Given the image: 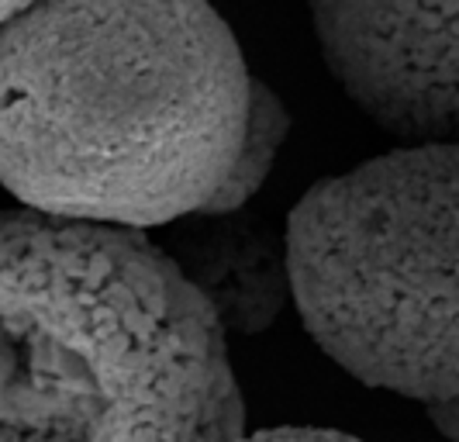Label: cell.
<instances>
[{"instance_id":"obj_1","label":"cell","mask_w":459,"mask_h":442,"mask_svg":"<svg viewBox=\"0 0 459 442\" xmlns=\"http://www.w3.org/2000/svg\"><path fill=\"white\" fill-rule=\"evenodd\" d=\"M249 91L207 0H35L0 24V184L63 221L173 225L231 173Z\"/></svg>"},{"instance_id":"obj_2","label":"cell","mask_w":459,"mask_h":442,"mask_svg":"<svg viewBox=\"0 0 459 442\" xmlns=\"http://www.w3.org/2000/svg\"><path fill=\"white\" fill-rule=\"evenodd\" d=\"M229 335L145 232L0 211V442H235Z\"/></svg>"},{"instance_id":"obj_3","label":"cell","mask_w":459,"mask_h":442,"mask_svg":"<svg viewBox=\"0 0 459 442\" xmlns=\"http://www.w3.org/2000/svg\"><path fill=\"white\" fill-rule=\"evenodd\" d=\"M283 238L318 350L459 442V142L401 145L315 184Z\"/></svg>"},{"instance_id":"obj_4","label":"cell","mask_w":459,"mask_h":442,"mask_svg":"<svg viewBox=\"0 0 459 442\" xmlns=\"http://www.w3.org/2000/svg\"><path fill=\"white\" fill-rule=\"evenodd\" d=\"M325 66L404 145L459 142V0H311Z\"/></svg>"},{"instance_id":"obj_5","label":"cell","mask_w":459,"mask_h":442,"mask_svg":"<svg viewBox=\"0 0 459 442\" xmlns=\"http://www.w3.org/2000/svg\"><path fill=\"white\" fill-rule=\"evenodd\" d=\"M162 253L201 294L225 335L270 328L290 298L287 238L249 208L186 214L169 225Z\"/></svg>"},{"instance_id":"obj_6","label":"cell","mask_w":459,"mask_h":442,"mask_svg":"<svg viewBox=\"0 0 459 442\" xmlns=\"http://www.w3.org/2000/svg\"><path fill=\"white\" fill-rule=\"evenodd\" d=\"M290 132V115L283 108V100L276 97L263 80L253 76V91H249V121H246V135L242 149L231 163V173L225 184L214 190V197L207 201L197 214H231V211L249 208L259 186L266 184L280 145Z\"/></svg>"},{"instance_id":"obj_7","label":"cell","mask_w":459,"mask_h":442,"mask_svg":"<svg viewBox=\"0 0 459 442\" xmlns=\"http://www.w3.org/2000/svg\"><path fill=\"white\" fill-rule=\"evenodd\" d=\"M235 442H363L339 429H322V425H276V429H255L242 432Z\"/></svg>"},{"instance_id":"obj_8","label":"cell","mask_w":459,"mask_h":442,"mask_svg":"<svg viewBox=\"0 0 459 442\" xmlns=\"http://www.w3.org/2000/svg\"><path fill=\"white\" fill-rule=\"evenodd\" d=\"M35 0H0V24H7L11 18H18L24 7H31Z\"/></svg>"}]
</instances>
